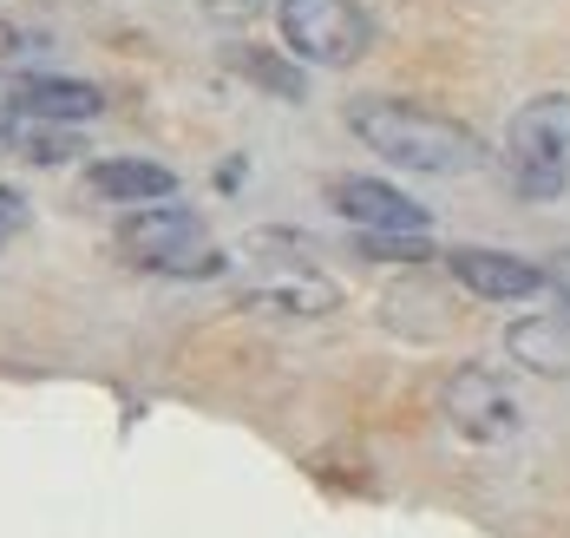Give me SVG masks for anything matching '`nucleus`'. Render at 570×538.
I'll list each match as a JSON object with an SVG mask.
<instances>
[{"label":"nucleus","instance_id":"obj_11","mask_svg":"<svg viewBox=\"0 0 570 538\" xmlns=\"http://www.w3.org/2000/svg\"><path fill=\"white\" fill-rule=\"evenodd\" d=\"M505 349H512L518 368H531V374H544V381H570V309L512 322V329H505Z\"/></svg>","mask_w":570,"mask_h":538},{"label":"nucleus","instance_id":"obj_12","mask_svg":"<svg viewBox=\"0 0 570 538\" xmlns=\"http://www.w3.org/2000/svg\"><path fill=\"white\" fill-rule=\"evenodd\" d=\"M13 151H20L27 165H66V158L79 151V131H66V125H33V131H13Z\"/></svg>","mask_w":570,"mask_h":538},{"label":"nucleus","instance_id":"obj_14","mask_svg":"<svg viewBox=\"0 0 570 538\" xmlns=\"http://www.w3.org/2000/svg\"><path fill=\"white\" fill-rule=\"evenodd\" d=\"M13 237H27V197H20L13 184H0V250Z\"/></svg>","mask_w":570,"mask_h":538},{"label":"nucleus","instance_id":"obj_13","mask_svg":"<svg viewBox=\"0 0 570 538\" xmlns=\"http://www.w3.org/2000/svg\"><path fill=\"white\" fill-rule=\"evenodd\" d=\"M229 60L243 66V72H249L256 86H269V92H283V99H295V92H302V86L288 79V66H276V60H269V53H249V47H236Z\"/></svg>","mask_w":570,"mask_h":538},{"label":"nucleus","instance_id":"obj_17","mask_svg":"<svg viewBox=\"0 0 570 538\" xmlns=\"http://www.w3.org/2000/svg\"><path fill=\"white\" fill-rule=\"evenodd\" d=\"M7 131H13V106H7V99H0V138H7Z\"/></svg>","mask_w":570,"mask_h":538},{"label":"nucleus","instance_id":"obj_6","mask_svg":"<svg viewBox=\"0 0 570 538\" xmlns=\"http://www.w3.org/2000/svg\"><path fill=\"white\" fill-rule=\"evenodd\" d=\"M243 302L269 309V315H328V309H342V290H335V276H322L302 256H256V270L243 283Z\"/></svg>","mask_w":570,"mask_h":538},{"label":"nucleus","instance_id":"obj_4","mask_svg":"<svg viewBox=\"0 0 570 538\" xmlns=\"http://www.w3.org/2000/svg\"><path fill=\"white\" fill-rule=\"evenodd\" d=\"M276 33L302 66H354L374 47V13L361 0H276Z\"/></svg>","mask_w":570,"mask_h":538},{"label":"nucleus","instance_id":"obj_7","mask_svg":"<svg viewBox=\"0 0 570 538\" xmlns=\"http://www.w3.org/2000/svg\"><path fill=\"white\" fill-rule=\"evenodd\" d=\"M328 204L354 231H381V237H426L433 231V217L381 178H328Z\"/></svg>","mask_w":570,"mask_h":538},{"label":"nucleus","instance_id":"obj_2","mask_svg":"<svg viewBox=\"0 0 570 538\" xmlns=\"http://www.w3.org/2000/svg\"><path fill=\"white\" fill-rule=\"evenodd\" d=\"M505 184L524 204H551L570 190V92L524 99L505 125Z\"/></svg>","mask_w":570,"mask_h":538},{"label":"nucleus","instance_id":"obj_1","mask_svg":"<svg viewBox=\"0 0 570 538\" xmlns=\"http://www.w3.org/2000/svg\"><path fill=\"white\" fill-rule=\"evenodd\" d=\"M354 138L387 158L394 172H420V178H465L485 165V145L465 131L459 119L433 113V106H413V99H354L347 106Z\"/></svg>","mask_w":570,"mask_h":538},{"label":"nucleus","instance_id":"obj_8","mask_svg":"<svg viewBox=\"0 0 570 538\" xmlns=\"http://www.w3.org/2000/svg\"><path fill=\"white\" fill-rule=\"evenodd\" d=\"M446 270H453L459 290L479 302H531L551 290L544 263H524V256H505V250H453Z\"/></svg>","mask_w":570,"mask_h":538},{"label":"nucleus","instance_id":"obj_3","mask_svg":"<svg viewBox=\"0 0 570 538\" xmlns=\"http://www.w3.org/2000/svg\"><path fill=\"white\" fill-rule=\"evenodd\" d=\"M118 256L131 263V270H151V276H177V283H197V276H217L224 270V256H217V243L204 231V217L197 211H184V204H138L125 224H118Z\"/></svg>","mask_w":570,"mask_h":538},{"label":"nucleus","instance_id":"obj_16","mask_svg":"<svg viewBox=\"0 0 570 538\" xmlns=\"http://www.w3.org/2000/svg\"><path fill=\"white\" fill-rule=\"evenodd\" d=\"M544 276H551V290H558V296H564V309H570V250L544 263Z\"/></svg>","mask_w":570,"mask_h":538},{"label":"nucleus","instance_id":"obj_10","mask_svg":"<svg viewBox=\"0 0 570 538\" xmlns=\"http://www.w3.org/2000/svg\"><path fill=\"white\" fill-rule=\"evenodd\" d=\"M86 190L99 197V204H165L177 197V172L171 165H151V158H99L92 172H86Z\"/></svg>","mask_w":570,"mask_h":538},{"label":"nucleus","instance_id":"obj_9","mask_svg":"<svg viewBox=\"0 0 570 538\" xmlns=\"http://www.w3.org/2000/svg\"><path fill=\"white\" fill-rule=\"evenodd\" d=\"M13 119H33V125H79V119H99V86L72 79V72H27L13 92H7Z\"/></svg>","mask_w":570,"mask_h":538},{"label":"nucleus","instance_id":"obj_15","mask_svg":"<svg viewBox=\"0 0 570 538\" xmlns=\"http://www.w3.org/2000/svg\"><path fill=\"white\" fill-rule=\"evenodd\" d=\"M20 53H27V33H20L13 20H0V66H7V60H20Z\"/></svg>","mask_w":570,"mask_h":538},{"label":"nucleus","instance_id":"obj_5","mask_svg":"<svg viewBox=\"0 0 570 538\" xmlns=\"http://www.w3.org/2000/svg\"><path fill=\"white\" fill-rule=\"evenodd\" d=\"M440 414H446V427H453L459 440H472V447H505L518 427H524V408H518L512 381L492 374V368H459V374H446Z\"/></svg>","mask_w":570,"mask_h":538}]
</instances>
